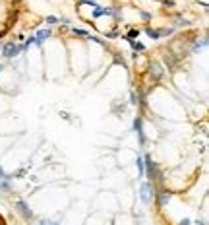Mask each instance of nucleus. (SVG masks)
<instances>
[{
    "instance_id": "8",
    "label": "nucleus",
    "mask_w": 209,
    "mask_h": 225,
    "mask_svg": "<svg viewBox=\"0 0 209 225\" xmlns=\"http://www.w3.org/2000/svg\"><path fill=\"white\" fill-rule=\"evenodd\" d=\"M108 14H112V10L111 8H95L93 10V18H101V16H108Z\"/></svg>"
},
{
    "instance_id": "17",
    "label": "nucleus",
    "mask_w": 209,
    "mask_h": 225,
    "mask_svg": "<svg viewBox=\"0 0 209 225\" xmlns=\"http://www.w3.org/2000/svg\"><path fill=\"white\" fill-rule=\"evenodd\" d=\"M33 43H37V41H35V37H29L27 41H25V45H23V49H25V47H29V45H33Z\"/></svg>"
},
{
    "instance_id": "14",
    "label": "nucleus",
    "mask_w": 209,
    "mask_h": 225,
    "mask_svg": "<svg viewBox=\"0 0 209 225\" xmlns=\"http://www.w3.org/2000/svg\"><path fill=\"white\" fill-rule=\"evenodd\" d=\"M74 33L77 35V37H89V33H87L85 29H76V27H74Z\"/></svg>"
},
{
    "instance_id": "2",
    "label": "nucleus",
    "mask_w": 209,
    "mask_h": 225,
    "mask_svg": "<svg viewBox=\"0 0 209 225\" xmlns=\"http://www.w3.org/2000/svg\"><path fill=\"white\" fill-rule=\"evenodd\" d=\"M19 51H23V47H19V45H15L14 41H10V43H6V45L2 47V56H6V58H12V56H15Z\"/></svg>"
},
{
    "instance_id": "5",
    "label": "nucleus",
    "mask_w": 209,
    "mask_h": 225,
    "mask_svg": "<svg viewBox=\"0 0 209 225\" xmlns=\"http://www.w3.org/2000/svg\"><path fill=\"white\" fill-rule=\"evenodd\" d=\"M134 128H135V132H138V136H139V144H143L145 138H143V132H142V117H138L134 120Z\"/></svg>"
},
{
    "instance_id": "24",
    "label": "nucleus",
    "mask_w": 209,
    "mask_h": 225,
    "mask_svg": "<svg viewBox=\"0 0 209 225\" xmlns=\"http://www.w3.org/2000/svg\"><path fill=\"white\" fill-rule=\"evenodd\" d=\"M0 70H2V66H0Z\"/></svg>"
},
{
    "instance_id": "10",
    "label": "nucleus",
    "mask_w": 209,
    "mask_h": 225,
    "mask_svg": "<svg viewBox=\"0 0 209 225\" xmlns=\"http://www.w3.org/2000/svg\"><path fill=\"white\" fill-rule=\"evenodd\" d=\"M145 33H147L151 39H161V33H159L157 29H151V27H147V29H145Z\"/></svg>"
},
{
    "instance_id": "15",
    "label": "nucleus",
    "mask_w": 209,
    "mask_h": 225,
    "mask_svg": "<svg viewBox=\"0 0 209 225\" xmlns=\"http://www.w3.org/2000/svg\"><path fill=\"white\" fill-rule=\"evenodd\" d=\"M135 165H138L139 173H142V175H145V173H143V159H142V157H138V159H135Z\"/></svg>"
},
{
    "instance_id": "20",
    "label": "nucleus",
    "mask_w": 209,
    "mask_h": 225,
    "mask_svg": "<svg viewBox=\"0 0 209 225\" xmlns=\"http://www.w3.org/2000/svg\"><path fill=\"white\" fill-rule=\"evenodd\" d=\"M163 4H165V6H174V2H172V0H163Z\"/></svg>"
},
{
    "instance_id": "1",
    "label": "nucleus",
    "mask_w": 209,
    "mask_h": 225,
    "mask_svg": "<svg viewBox=\"0 0 209 225\" xmlns=\"http://www.w3.org/2000/svg\"><path fill=\"white\" fill-rule=\"evenodd\" d=\"M143 173H147V177H149L151 181H163V175H161L159 167L151 161L149 155H145V157H143Z\"/></svg>"
},
{
    "instance_id": "9",
    "label": "nucleus",
    "mask_w": 209,
    "mask_h": 225,
    "mask_svg": "<svg viewBox=\"0 0 209 225\" xmlns=\"http://www.w3.org/2000/svg\"><path fill=\"white\" fill-rule=\"evenodd\" d=\"M46 37H50V31H49V29H41L39 33H37V37H35V41L41 43V41H45Z\"/></svg>"
},
{
    "instance_id": "16",
    "label": "nucleus",
    "mask_w": 209,
    "mask_h": 225,
    "mask_svg": "<svg viewBox=\"0 0 209 225\" xmlns=\"http://www.w3.org/2000/svg\"><path fill=\"white\" fill-rule=\"evenodd\" d=\"M39 225H58V223H56V221H50V219H41Z\"/></svg>"
},
{
    "instance_id": "11",
    "label": "nucleus",
    "mask_w": 209,
    "mask_h": 225,
    "mask_svg": "<svg viewBox=\"0 0 209 225\" xmlns=\"http://www.w3.org/2000/svg\"><path fill=\"white\" fill-rule=\"evenodd\" d=\"M165 60H166V66H169V70H172V68H174V64H176V60L172 58L170 54H166V56H165Z\"/></svg>"
},
{
    "instance_id": "21",
    "label": "nucleus",
    "mask_w": 209,
    "mask_h": 225,
    "mask_svg": "<svg viewBox=\"0 0 209 225\" xmlns=\"http://www.w3.org/2000/svg\"><path fill=\"white\" fill-rule=\"evenodd\" d=\"M0 179H8V177H6V173L2 171V167H0Z\"/></svg>"
},
{
    "instance_id": "23",
    "label": "nucleus",
    "mask_w": 209,
    "mask_h": 225,
    "mask_svg": "<svg viewBox=\"0 0 209 225\" xmlns=\"http://www.w3.org/2000/svg\"><path fill=\"white\" fill-rule=\"evenodd\" d=\"M85 2H89L91 6H95V8H97V2H95V0H85Z\"/></svg>"
},
{
    "instance_id": "4",
    "label": "nucleus",
    "mask_w": 209,
    "mask_h": 225,
    "mask_svg": "<svg viewBox=\"0 0 209 225\" xmlns=\"http://www.w3.org/2000/svg\"><path fill=\"white\" fill-rule=\"evenodd\" d=\"M170 198H172V192L170 190H159V194H157V202H159V206H165Z\"/></svg>"
},
{
    "instance_id": "13",
    "label": "nucleus",
    "mask_w": 209,
    "mask_h": 225,
    "mask_svg": "<svg viewBox=\"0 0 209 225\" xmlns=\"http://www.w3.org/2000/svg\"><path fill=\"white\" fill-rule=\"evenodd\" d=\"M130 45H132V49L134 51H145V47L142 43H135V41H130Z\"/></svg>"
},
{
    "instance_id": "12",
    "label": "nucleus",
    "mask_w": 209,
    "mask_h": 225,
    "mask_svg": "<svg viewBox=\"0 0 209 225\" xmlns=\"http://www.w3.org/2000/svg\"><path fill=\"white\" fill-rule=\"evenodd\" d=\"M138 35H139V31H138V29H132V31H130V33H128L124 39H128V41H134V37H138Z\"/></svg>"
},
{
    "instance_id": "18",
    "label": "nucleus",
    "mask_w": 209,
    "mask_h": 225,
    "mask_svg": "<svg viewBox=\"0 0 209 225\" xmlns=\"http://www.w3.org/2000/svg\"><path fill=\"white\" fill-rule=\"evenodd\" d=\"M56 22H58V19H56L54 16H49V18H46V23H50V25H52V23H56Z\"/></svg>"
},
{
    "instance_id": "7",
    "label": "nucleus",
    "mask_w": 209,
    "mask_h": 225,
    "mask_svg": "<svg viewBox=\"0 0 209 225\" xmlns=\"http://www.w3.org/2000/svg\"><path fill=\"white\" fill-rule=\"evenodd\" d=\"M149 192H151V186H149V182H145V185L142 186V200H143V202H149V200H151V194H149Z\"/></svg>"
},
{
    "instance_id": "19",
    "label": "nucleus",
    "mask_w": 209,
    "mask_h": 225,
    "mask_svg": "<svg viewBox=\"0 0 209 225\" xmlns=\"http://www.w3.org/2000/svg\"><path fill=\"white\" fill-rule=\"evenodd\" d=\"M188 22L186 19H182V18H176V25H186Z\"/></svg>"
},
{
    "instance_id": "22",
    "label": "nucleus",
    "mask_w": 209,
    "mask_h": 225,
    "mask_svg": "<svg viewBox=\"0 0 209 225\" xmlns=\"http://www.w3.org/2000/svg\"><path fill=\"white\" fill-rule=\"evenodd\" d=\"M178 225H190V219H182V221Z\"/></svg>"
},
{
    "instance_id": "3",
    "label": "nucleus",
    "mask_w": 209,
    "mask_h": 225,
    "mask_svg": "<svg viewBox=\"0 0 209 225\" xmlns=\"http://www.w3.org/2000/svg\"><path fill=\"white\" fill-rule=\"evenodd\" d=\"M15 208L19 210V213H22L25 219H33V212H31V208H29L23 200H18V202H15Z\"/></svg>"
},
{
    "instance_id": "6",
    "label": "nucleus",
    "mask_w": 209,
    "mask_h": 225,
    "mask_svg": "<svg viewBox=\"0 0 209 225\" xmlns=\"http://www.w3.org/2000/svg\"><path fill=\"white\" fill-rule=\"evenodd\" d=\"M151 76H153L155 80H159V78L163 76V68H161L159 62H153V64H151Z\"/></svg>"
}]
</instances>
